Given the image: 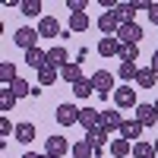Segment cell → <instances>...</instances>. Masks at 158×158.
<instances>
[{
  "label": "cell",
  "instance_id": "obj_1",
  "mask_svg": "<svg viewBox=\"0 0 158 158\" xmlns=\"http://www.w3.org/2000/svg\"><path fill=\"white\" fill-rule=\"evenodd\" d=\"M38 29H29V25H22V29H16L13 32V44L16 48H22V51H32V48H38Z\"/></svg>",
  "mask_w": 158,
  "mask_h": 158
},
{
  "label": "cell",
  "instance_id": "obj_2",
  "mask_svg": "<svg viewBox=\"0 0 158 158\" xmlns=\"http://www.w3.org/2000/svg\"><path fill=\"white\" fill-rule=\"evenodd\" d=\"M89 79H92V85H95L98 95H104V98L114 95V73H108V70H95Z\"/></svg>",
  "mask_w": 158,
  "mask_h": 158
},
{
  "label": "cell",
  "instance_id": "obj_3",
  "mask_svg": "<svg viewBox=\"0 0 158 158\" xmlns=\"http://www.w3.org/2000/svg\"><path fill=\"white\" fill-rule=\"evenodd\" d=\"M117 41L120 44H139L142 41V25L139 22H123L117 29Z\"/></svg>",
  "mask_w": 158,
  "mask_h": 158
},
{
  "label": "cell",
  "instance_id": "obj_4",
  "mask_svg": "<svg viewBox=\"0 0 158 158\" xmlns=\"http://www.w3.org/2000/svg\"><path fill=\"white\" fill-rule=\"evenodd\" d=\"M67 152H73V146L67 139H60V136H48L44 139V155L48 158H63Z\"/></svg>",
  "mask_w": 158,
  "mask_h": 158
},
{
  "label": "cell",
  "instance_id": "obj_5",
  "mask_svg": "<svg viewBox=\"0 0 158 158\" xmlns=\"http://www.w3.org/2000/svg\"><path fill=\"white\" fill-rule=\"evenodd\" d=\"M54 120H57L60 127H73V123H79V108L63 101L60 108H57V114H54Z\"/></svg>",
  "mask_w": 158,
  "mask_h": 158
},
{
  "label": "cell",
  "instance_id": "obj_6",
  "mask_svg": "<svg viewBox=\"0 0 158 158\" xmlns=\"http://www.w3.org/2000/svg\"><path fill=\"white\" fill-rule=\"evenodd\" d=\"M114 108L117 111L120 108H136V89H130V85L114 89Z\"/></svg>",
  "mask_w": 158,
  "mask_h": 158
},
{
  "label": "cell",
  "instance_id": "obj_7",
  "mask_svg": "<svg viewBox=\"0 0 158 158\" xmlns=\"http://www.w3.org/2000/svg\"><path fill=\"white\" fill-rule=\"evenodd\" d=\"M101 130H108V133H120V127H123V117H120V111L117 108H108V111H101V123H98Z\"/></svg>",
  "mask_w": 158,
  "mask_h": 158
},
{
  "label": "cell",
  "instance_id": "obj_8",
  "mask_svg": "<svg viewBox=\"0 0 158 158\" xmlns=\"http://www.w3.org/2000/svg\"><path fill=\"white\" fill-rule=\"evenodd\" d=\"M98 123H101V111H95V108H79V127H82L85 133L98 130Z\"/></svg>",
  "mask_w": 158,
  "mask_h": 158
},
{
  "label": "cell",
  "instance_id": "obj_9",
  "mask_svg": "<svg viewBox=\"0 0 158 158\" xmlns=\"http://www.w3.org/2000/svg\"><path fill=\"white\" fill-rule=\"evenodd\" d=\"M38 35H41V38H60L63 35L60 32V22L54 16H41V19H38Z\"/></svg>",
  "mask_w": 158,
  "mask_h": 158
},
{
  "label": "cell",
  "instance_id": "obj_10",
  "mask_svg": "<svg viewBox=\"0 0 158 158\" xmlns=\"http://www.w3.org/2000/svg\"><path fill=\"white\" fill-rule=\"evenodd\" d=\"M142 130H146V127H142V123L136 120V117H133V120H123V127H120V136H123L127 142H133V146H136V142L142 139Z\"/></svg>",
  "mask_w": 158,
  "mask_h": 158
},
{
  "label": "cell",
  "instance_id": "obj_11",
  "mask_svg": "<svg viewBox=\"0 0 158 158\" xmlns=\"http://www.w3.org/2000/svg\"><path fill=\"white\" fill-rule=\"evenodd\" d=\"M67 63H70V54H67V48H63V44H54V48L48 51V67H54V70H63Z\"/></svg>",
  "mask_w": 158,
  "mask_h": 158
},
{
  "label": "cell",
  "instance_id": "obj_12",
  "mask_svg": "<svg viewBox=\"0 0 158 158\" xmlns=\"http://www.w3.org/2000/svg\"><path fill=\"white\" fill-rule=\"evenodd\" d=\"M98 29H101V35L104 38H108V35H117V29H120V19H117L114 16V13H101V16H98Z\"/></svg>",
  "mask_w": 158,
  "mask_h": 158
},
{
  "label": "cell",
  "instance_id": "obj_13",
  "mask_svg": "<svg viewBox=\"0 0 158 158\" xmlns=\"http://www.w3.org/2000/svg\"><path fill=\"white\" fill-rule=\"evenodd\" d=\"M136 120H139L142 127H155V123H158L155 104H136Z\"/></svg>",
  "mask_w": 158,
  "mask_h": 158
},
{
  "label": "cell",
  "instance_id": "obj_14",
  "mask_svg": "<svg viewBox=\"0 0 158 158\" xmlns=\"http://www.w3.org/2000/svg\"><path fill=\"white\" fill-rule=\"evenodd\" d=\"M25 63H29L32 70H44V67H48V51H41V48L25 51Z\"/></svg>",
  "mask_w": 158,
  "mask_h": 158
},
{
  "label": "cell",
  "instance_id": "obj_15",
  "mask_svg": "<svg viewBox=\"0 0 158 158\" xmlns=\"http://www.w3.org/2000/svg\"><path fill=\"white\" fill-rule=\"evenodd\" d=\"M98 54H101V57H114V54H120V41H117V35L101 38V41H98Z\"/></svg>",
  "mask_w": 158,
  "mask_h": 158
},
{
  "label": "cell",
  "instance_id": "obj_16",
  "mask_svg": "<svg viewBox=\"0 0 158 158\" xmlns=\"http://www.w3.org/2000/svg\"><path fill=\"white\" fill-rule=\"evenodd\" d=\"M111 155L114 158H127V155H133V142H127L123 136H117V139H111Z\"/></svg>",
  "mask_w": 158,
  "mask_h": 158
},
{
  "label": "cell",
  "instance_id": "obj_17",
  "mask_svg": "<svg viewBox=\"0 0 158 158\" xmlns=\"http://www.w3.org/2000/svg\"><path fill=\"white\" fill-rule=\"evenodd\" d=\"M16 142H22V146H29V142L35 139V123H29V120H22V123H16Z\"/></svg>",
  "mask_w": 158,
  "mask_h": 158
},
{
  "label": "cell",
  "instance_id": "obj_18",
  "mask_svg": "<svg viewBox=\"0 0 158 158\" xmlns=\"http://www.w3.org/2000/svg\"><path fill=\"white\" fill-rule=\"evenodd\" d=\"M155 82H158V73H155L152 67H139L136 85H139V89H155Z\"/></svg>",
  "mask_w": 158,
  "mask_h": 158
},
{
  "label": "cell",
  "instance_id": "obj_19",
  "mask_svg": "<svg viewBox=\"0 0 158 158\" xmlns=\"http://www.w3.org/2000/svg\"><path fill=\"white\" fill-rule=\"evenodd\" d=\"M73 158H98V149L92 146L89 139H79L73 146Z\"/></svg>",
  "mask_w": 158,
  "mask_h": 158
},
{
  "label": "cell",
  "instance_id": "obj_20",
  "mask_svg": "<svg viewBox=\"0 0 158 158\" xmlns=\"http://www.w3.org/2000/svg\"><path fill=\"white\" fill-rule=\"evenodd\" d=\"M16 79H19V73H16V63L0 60V82H3V85H13Z\"/></svg>",
  "mask_w": 158,
  "mask_h": 158
},
{
  "label": "cell",
  "instance_id": "obj_21",
  "mask_svg": "<svg viewBox=\"0 0 158 158\" xmlns=\"http://www.w3.org/2000/svg\"><path fill=\"white\" fill-rule=\"evenodd\" d=\"M85 139L92 142V146H95V149H104V146H111V133H108V130H92V133H85Z\"/></svg>",
  "mask_w": 158,
  "mask_h": 158
},
{
  "label": "cell",
  "instance_id": "obj_22",
  "mask_svg": "<svg viewBox=\"0 0 158 158\" xmlns=\"http://www.w3.org/2000/svg\"><path fill=\"white\" fill-rule=\"evenodd\" d=\"M133 158H158V155H155V142L139 139L136 146H133Z\"/></svg>",
  "mask_w": 158,
  "mask_h": 158
},
{
  "label": "cell",
  "instance_id": "obj_23",
  "mask_svg": "<svg viewBox=\"0 0 158 158\" xmlns=\"http://www.w3.org/2000/svg\"><path fill=\"white\" fill-rule=\"evenodd\" d=\"M114 16L120 19V25H123V22H133V16H136V3H117Z\"/></svg>",
  "mask_w": 158,
  "mask_h": 158
},
{
  "label": "cell",
  "instance_id": "obj_24",
  "mask_svg": "<svg viewBox=\"0 0 158 158\" xmlns=\"http://www.w3.org/2000/svg\"><path fill=\"white\" fill-rule=\"evenodd\" d=\"M60 76L67 79V82H73V85L79 82V79H85V76H82V67H79V63H67V67L60 70Z\"/></svg>",
  "mask_w": 158,
  "mask_h": 158
},
{
  "label": "cell",
  "instance_id": "obj_25",
  "mask_svg": "<svg viewBox=\"0 0 158 158\" xmlns=\"http://www.w3.org/2000/svg\"><path fill=\"white\" fill-rule=\"evenodd\" d=\"M16 101H19V98L13 95V89H6V85L0 89V111H3V114H10V111H13V104H16Z\"/></svg>",
  "mask_w": 158,
  "mask_h": 158
},
{
  "label": "cell",
  "instance_id": "obj_26",
  "mask_svg": "<svg viewBox=\"0 0 158 158\" xmlns=\"http://www.w3.org/2000/svg\"><path fill=\"white\" fill-rule=\"evenodd\" d=\"M60 79V70H54V67H44V70H38V85H54Z\"/></svg>",
  "mask_w": 158,
  "mask_h": 158
},
{
  "label": "cell",
  "instance_id": "obj_27",
  "mask_svg": "<svg viewBox=\"0 0 158 158\" xmlns=\"http://www.w3.org/2000/svg\"><path fill=\"white\" fill-rule=\"evenodd\" d=\"M117 57H120L123 63H136L139 60V44H120V54Z\"/></svg>",
  "mask_w": 158,
  "mask_h": 158
},
{
  "label": "cell",
  "instance_id": "obj_28",
  "mask_svg": "<svg viewBox=\"0 0 158 158\" xmlns=\"http://www.w3.org/2000/svg\"><path fill=\"white\" fill-rule=\"evenodd\" d=\"M19 13H22V16H29V19H35L38 13H41V0H22Z\"/></svg>",
  "mask_w": 158,
  "mask_h": 158
},
{
  "label": "cell",
  "instance_id": "obj_29",
  "mask_svg": "<svg viewBox=\"0 0 158 158\" xmlns=\"http://www.w3.org/2000/svg\"><path fill=\"white\" fill-rule=\"evenodd\" d=\"M92 92H95V85H92V79H79V82L73 85V95H76V98H89Z\"/></svg>",
  "mask_w": 158,
  "mask_h": 158
},
{
  "label": "cell",
  "instance_id": "obj_30",
  "mask_svg": "<svg viewBox=\"0 0 158 158\" xmlns=\"http://www.w3.org/2000/svg\"><path fill=\"white\" fill-rule=\"evenodd\" d=\"M6 89H13V95H16V98H25V95H32V89H35V85H29V82H25V79L19 76L16 82H13V85H6Z\"/></svg>",
  "mask_w": 158,
  "mask_h": 158
},
{
  "label": "cell",
  "instance_id": "obj_31",
  "mask_svg": "<svg viewBox=\"0 0 158 158\" xmlns=\"http://www.w3.org/2000/svg\"><path fill=\"white\" fill-rule=\"evenodd\" d=\"M117 76H120L123 82H130V79L139 76V67H136V63H120V67H117Z\"/></svg>",
  "mask_w": 158,
  "mask_h": 158
},
{
  "label": "cell",
  "instance_id": "obj_32",
  "mask_svg": "<svg viewBox=\"0 0 158 158\" xmlns=\"http://www.w3.org/2000/svg\"><path fill=\"white\" fill-rule=\"evenodd\" d=\"M70 32H89V16L85 13H79V16H70Z\"/></svg>",
  "mask_w": 158,
  "mask_h": 158
},
{
  "label": "cell",
  "instance_id": "obj_33",
  "mask_svg": "<svg viewBox=\"0 0 158 158\" xmlns=\"http://www.w3.org/2000/svg\"><path fill=\"white\" fill-rule=\"evenodd\" d=\"M85 0H67V10H70V16H79V13H85Z\"/></svg>",
  "mask_w": 158,
  "mask_h": 158
},
{
  "label": "cell",
  "instance_id": "obj_34",
  "mask_svg": "<svg viewBox=\"0 0 158 158\" xmlns=\"http://www.w3.org/2000/svg\"><path fill=\"white\" fill-rule=\"evenodd\" d=\"M10 133H16V127H13V123H10V117L3 114V117H0V136H3V139H6Z\"/></svg>",
  "mask_w": 158,
  "mask_h": 158
},
{
  "label": "cell",
  "instance_id": "obj_35",
  "mask_svg": "<svg viewBox=\"0 0 158 158\" xmlns=\"http://www.w3.org/2000/svg\"><path fill=\"white\" fill-rule=\"evenodd\" d=\"M133 3H136V13H139V10H142V13L152 10V0H133Z\"/></svg>",
  "mask_w": 158,
  "mask_h": 158
},
{
  "label": "cell",
  "instance_id": "obj_36",
  "mask_svg": "<svg viewBox=\"0 0 158 158\" xmlns=\"http://www.w3.org/2000/svg\"><path fill=\"white\" fill-rule=\"evenodd\" d=\"M149 19H152V25H158V3H152V10H149Z\"/></svg>",
  "mask_w": 158,
  "mask_h": 158
},
{
  "label": "cell",
  "instance_id": "obj_37",
  "mask_svg": "<svg viewBox=\"0 0 158 158\" xmlns=\"http://www.w3.org/2000/svg\"><path fill=\"white\" fill-rule=\"evenodd\" d=\"M149 67H152V70L158 73V48H155V54H152V63H149Z\"/></svg>",
  "mask_w": 158,
  "mask_h": 158
},
{
  "label": "cell",
  "instance_id": "obj_38",
  "mask_svg": "<svg viewBox=\"0 0 158 158\" xmlns=\"http://www.w3.org/2000/svg\"><path fill=\"white\" fill-rule=\"evenodd\" d=\"M22 158H48V155H38V152H25Z\"/></svg>",
  "mask_w": 158,
  "mask_h": 158
},
{
  "label": "cell",
  "instance_id": "obj_39",
  "mask_svg": "<svg viewBox=\"0 0 158 158\" xmlns=\"http://www.w3.org/2000/svg\"><path fill=\"white\" fill-rule=\"evenodd\" d=\"M152 104H155V111H158V98H155V101H152Z\"/></svg>",
  "mask_w": 158,
  "mask_h": 158
},
{
  "label": "cell",
  "instance_id": "obj_40",
  "mask_svg": "<svg viewBox=\"0 0 158 158\" xmlns=\"http://www.w3.org/2000/svg\"><path fill=\"white\" fill-rule=\"evenodd\" d=\"M155 155H158V139H155Z\"/></svg>",
  "mask_w": 158,
  "mask_h": 158
}]
</instances>
